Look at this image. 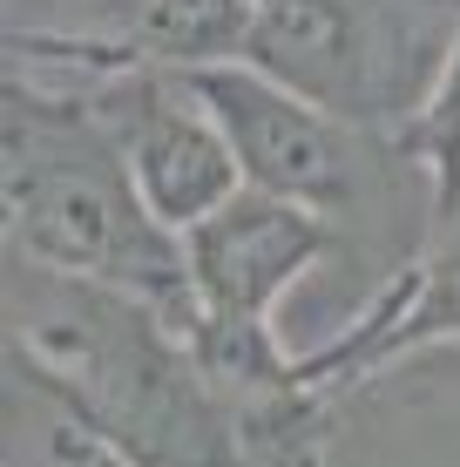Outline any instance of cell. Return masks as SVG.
Listing matches in <instances>:
<instances>
[{
    "instance_id": "6da1fadb",
    "label": "cell",
    "mask_w": 460,
    "mask_h": 467,
    "mask_svg": "<svg viewBox=\"0 0 460 467\" xmlns=\"http://www.w3.org/2000/svg\"><path fill=\"white\" fill-rule=\"evenodd\" d=\"M0 190H7L0 203H7L14 257L142 298L177 332L197 318L183 237L149 217L116 129L82 82L7 68Z\"/></svg>"
},
{
    "instance_id": "7a4b0ae2",
    "label": "cell",
    "mask_w": 460,
    "mask_h": 467,
    "mask_svg": "<svg viewBox=\"0 0 460 467\" xmlns=\"http://www.w3.org/2000/svg\"><path fill=\"white\" fill-rule=\"evenodd\" d=\"M7 339L14 359L68 393L142 467H203L230 454V407L203 386L183 332L142 298L7 251Z\"/></svg>"
},
{
    "instance_id": "3957f363",
    "label": "cell",
    "mask_w": 460,
    "mask_h": 467,
    "mask_svg": "<svg viewBox=\"0 0 460 467\" xmlns=\"http://www.w3.org/2000/svg\"><path fill=\"white\" fill-rule=\"evenodd\" d=\"M460 35V0H258L244 68L393 142Z\"/></svg>"
},
{
    "instance_id": "277c9868",
    "label": "cell",
    "mask_w": 460,
    "mask_h": 467,
    "mask_svg": "<svg viewBox=\"0 0 460 467\" xmlns=\"http://www.w3.org/2000/svg\"><path fill=\"white\" fill-rule=\"evenodd\" d=\"M183 88L217 116L237 170H244V190L291 197V203H305V211L332 217L339 231L353 223L359 203L373 197V150H386L379 136L345 129L339 116H325L319 102L278 88L271 75L244 68V61L197 68V75H183Z\"/></svg>"
},
{
    "instance_id": "5b68a950",
    "label": "cell",
    "mask_w": 460,
    "mask_h": 467,
    "mask_svg": "<svg viewBox=\"0 0 460 467\" xmlns=\"http://www.w3.org/2000/svg\"><path fill=\"white\" fill-rule=\"evenodd\" d=\"M345 251V231L291 197H264V190H237L224 211H210L197 231H183L189 257V292L197 318H224V326H271L278 305Z\"/></svg>"
},
{
    "instance_id": "8992f818",
    "label": "cell",
    "mask_w": 460,
    "mask_h": 467,
    "mask_svg": "<svg viewBox=\"0 0 460 467\" xmlns=\"http://www.w3.org/2000/svg\"><path fill=\"white\" fill-rule=\"evenodd\" d=\"M82 88L102 102L149 217L169 223L177 237L197 231L210 211H224L244 190V170H237L224 129L183 88V75H122V82H82Z\"/></svg>"
},
{
    "instance_id": "52a82bcc",
    "label": "cell",
    "mask_w": 460,
    "mask_h": 467,
    "mask_svg": "<svg viewBox=\"0 0 460 467\" xmlns=\"http://www.w3.org/2000/svg\"><path fill=\"white\" fill-rule=\"evenodd\" d=\"M434 346H460V231L426 237L325 346L298 352V386L339 407L345 393Z\"/></svg>"
},
{
    "instance_id": "ba28073f",
    "label": "cell",
    "mask_w": 460,
    "mask_h": 467,
    "mask_svg": "<svg viewBox=\"0 0 460 467\" xmlns=\"http://www.w3.org/2000/svg\"><path fill=\"white\" fill-rule=\"evenodd\" d=\"M7 467H142V461L116 433L95 427L68 393H55L35 366L7 359Z\"/></svg>"
},
{
    "instance_id": "9c48e42d",
    "label": "cell",
    "mask_w": 460,
    "mask_h": 467,
    "mask_svg": "<svg viewBox=\"0 0 460 467\" xmlns=\"http://www.w3.org/2000/svg\"><path fill=\"white\" fill-rule=\"evenodd\" d=\"M393 156H400L426 190V231L447 237L460 223V35L447 47V61H440L426 102L414 109V122L393 136Z\"/></svg>"
},
{
    "instance_id": "30bf717a",
    "label": "cell",
    "mask_w": 460,
    "mask_h": 467,
    "mask_svg": "<svg viewBox=\"0 0 460 467\" xmlns=\"http://www.w3.org/2000/svg\"><path fill=\"white\" fill-rule=\"evenodd\" d=\"M237 441L224 461L203 467H332V447H339V407L305 386L278 400H258V407H237Z\"/></svg>"
}]
</instances>
